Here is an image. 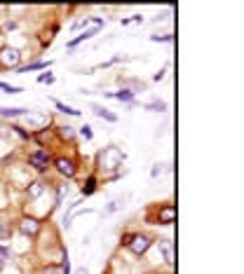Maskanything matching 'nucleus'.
<instances>
[{
	"label": "nucleus",
	"instance_id": "5701e85b",
	"mask_svg": "<svg viewBox=\"0 0 244 274\" xmlns=\"http://www.w3.org/2000/svg\"><path fill=\"white\" fill-rule=\"evenodd\" d=\"M80 134L87 138V141H92V127H89V124H85V127L80 129Z\"/></svg>",
	"mask_w": 244,
	"mask_h": 274
},
{
	"label": "nucleus",
	"instance_id": "b1692460",
	"mask_svg": "<svg viewBox=\"0 0 244 274\" xmlns=\"http://www.w3.org/2000/svg\"><path fill=\"white\" fill-rule=\"evenodd\" d=\"M61 136H64V138H73V127H61Z\"/></svg>",
	"mask_w": 244,
	"mask_h": 274
},
{
	"label": "nucleus",
	"instance_id": "423d86ee",
	"mask_svg": "<svg viewBox=\"0 0 244 274\" xmlns=\"http://www.w3.org/2000/svg\"><path fill=\"white\" fill-rule=\"evenodd\" d=\"M28 162L35 167V169H47V164H50V155L45 153V150H38V153H33V155L28 157Z\"/></svg>",
	"mask_w": 244,
	"mask_h": 274
},
{
	"label": "nucleus",
	"instance_id": "c85d7f7f",
	"mask_svg": "<svg viewBox=\"0 0 244 274\" xmlns=\"http://www.w3.org/2000/svg\"><path fill=\"white\" fill-rule=\"evenodd\" d=\"M2 270H5V260L0 258V272H2Z\"/></svg>",
	"mask_w": 244,
	"mask_h": 274
},
{
	"label": "nucleus",
	"instance_id": "6ab92c4d",
	"mask_svg": "<svg viewBox=\"0 0 244 274\" xmlns=\"http://www.w3.org/2000/svg\"><path fill=\"white\" fill-rule=\"evenodd\" d=\"M94 178H87V185H85V188H82V195H92V192H94Z\"/></svg>",
	"mask_w": 244,
	"mask_h": 274
},
{
	"label": "nucleus",
	"instance_id": "39448f33",
	"mask_svg": "<svg viewBox=\"0 0 244 274\" xmlns=\"http://www.w3.org/2000/svg\"><path fill=\"white\" fill-rule=\"evenodd\" d=\"M54 167H56V171H59L61 176H66V178L75 176V164H73V159H68V157H56Z\"/></svg>",
	"mask_w": 244,
	"mask_h": 274
},
{
	"label": "nucleus",
	"instance_id": "2eb2a0df",
	"mask_svg": "<svg viewBox=\"0 0 244 274\" xmlns=\"http://www.w3.org/2000/svg\"><path fill=\"white\" fill-rule=\"evenodd\" d=\"M12 235V230H10V225L7 223H0V241H5V239H10Z\"/></svg>",
	"mask_w": 244,
	"mask_h": 274
},
{
	"label": "nucleus",
	"instance_id": "7ed1b4c3",
	"mask_svg": "<svg viewBox=\"0 0 244 274\" xmlns=\"http://www.w3.org/2000/svg\"><path fill=\"white\" fill-rule=\"evenodd\" d=\"M19 61H21V52L17 50V47H2L0 50V66L2 68H17L19 66Z\"/></svg>",
	"mask_w": 244,
	"mask_h": 274
},
{
	"label": "nucleus",
	"instance_id": "0eeeda50",
	"mask_svg": "<svg viewBox=\"0 0 244 274\" xmlns=\"http://www.w3.org/2000/svg\"><path fill=\"white\" fill-rule=\"evenodd\" d=\"M157 218H160L162 225H172V223L176 221V206H172V204H169V206L160 209V216H157Z\"/></svg>",
	"mask_w": 244,
	"mask_h": 274
},
{
	"label": "nucleus",
	"instance_id": "4be33fe9",
	"mask_svg": "<svg viewBox=\"0 0 244 274\" xmlns=\"http://www.w3.org/2000/svg\"><path fill=\"white\" fill-rule=\"evenodd\" d=\"M0 89H5L7 94H19V87H12V85H5V82H0Z\"/></svg>",
	"mask_w": 244,
	"mask_h": 274
},
{
	"label": "nucleus",
	"instance_id": "cd10ccee",
	"mask_svg": "<svg viewBox=\"0 0 244 274\" xmlns=\"http://www.w3.org/2000/svg\"><path fill=\"white\" fill-rule=\"evenodd\" d=\"M0 258L5 260V258H10V248L7 246H0Z\"/></svg>",
	"mask_w": 244,
	"mask_h": 274
},
{
	"label": "nucleus",
	"instance_id": "bb28decb",
	"mask_svg": "<svg viewBox=\"0 0 244 274\" xmlns=\"http://www.w3.org/2000/svg\"><path fill=\"white\" fill-rule=\"evenodd\" d=\"M38 82H47V85H52V82H54V75H40Z\"/></svg>",
	"mask_w": 244,
	"mask_h": 274
},
{
	"label": "nucleus",
	"instance_id": "f257e3e1",
	"mask_svg": "<svg viewBox=\"0 0 244 274\" xmlns=\"http://www.w3.org/2000/svg\"><path fill=\"white\" fill-rule=\"evenodd\" d=\"M150 244H153V239H150L148 235H127L124 237V246L129 248L132 253H136V256H143L146 251L150 248Z\"/></svg>",
	"mask_w": 244,
	"mask_h": 274
},
{
	"label": "nucleus",
	"instance_id": "aec40b11",
	"mask_svg": "<svg viewBox=\"0 0 244 274\" xmlns=\"http://www.w3.org/2000/svg\"><path fill=\"white\" fill-rule=\"evenodd\" d=\"M64 195H68V185L64 183V185H59V195H56V204H61L64 202Z\"/></svg>",
	"mask_w": 244,
	"mask_h": 274
},
{
	"label": "nucleus",
	"instance_id": "9d476101",
	"mask_svg": "<svg viewBox=\"0 0 244 274\" xmlns=\"http://www.w3.org/2000/svg\"><path fill=\"white\" fill-rule=\"evenodd\" d=\"M42 192H45V185H42L40 181H33L28 185V197H31V199H38Z\"/></svg>",
	"mask_w": 244,
	"mask_h": 274
},
{
	"label": "nucleus",
	"instance_id": "a878e982",
	"mask_svg": "<svg viewBox=\"0 0 244 274\" xmlns=\"http://www.w3.org/2000/svg\"><path fill=\"white\" fill-rule=\"evenodd\" d=\"M160 173H162V167H160V164H155V167H153V171H150V176H153V178H157Z\"/></svg>",
	"mask_w": 244,
	"mask_h": 274
},
{
	"label": "nucleus",
	"instance_id": "4468645a",
	"mask_svg": "<svg viewBox=\"0 0 244 274\" xmlns=\"http://www.w3.org/2000/svg\"><path fill=\"white\" fill-rule=\"evenodd\" d=\"M54 103H56V108H59L61 113H66V115H73V118H75V115H80V110H75V108H70V105L61 103V101H54Z\"/></svg>",
	"mask_w": 244,
	"mask_h": 274
},
{
	"label": "nucleus",
	"instance_id": "412c9836",
	"mask_svg": "<svg viewBox=\"0 0 244 274\" xmlns=\"http://www.w3.org/2000/svg\"><path fill=\"white\" fill-rule=\"evenodd\" d=\"M120 204H122V199H115V202H110V206L104 211V213L108 216V213H113V211H118V209H120Z\"/></svg>",
	"mask_w": 244,
	"mask_h": 274
},
{
	"label": "nucleus",
	"instance_id": "1a4fd4ad",
	"mask_svg": "<svg viewBox=\"0 0 244 274\" xmlns=\"http://www.w3.org/2000/svg\"><path fill=\"white\" fill-rule=\"evenodd\" d=\"M160 251H162V258L167 265H172V260H174V256H172V241L169 239H164V241H160Z\"/></svg>",
	"mask_w": 244,
	"mask_h": 274
},
{
	"label": "nucleus",
	"instance_id": "9b49d317",
	"mask_svg": "<svg viewBox=\"0 0 244 274\" xmlns=\"http://www.w3.org/2000/svg\"><path fill=\"white\" fill-rule=\"evenodd\" d=\"M110 96L118 99V101H124V103H132V101H134V91H127V89L115 91V94H110Z\"/></svg>",
	"mask_w": 244,
	"mask_h": 274
},
{
	"label": "nucleus",
	"instance_id": "ddd939ff",
	"mask_svg": "<svg viewBox=\"0 0 244 274\" xmlns=\"http://www.w3.org/2000/svg\"><path fill=\"white\" fill-rule=\"evenodd\" d=\"M92 35H96V28H92V31H85L82 35H78V38H75V40H70V42H68V47H75L78 42H82V40H89V38H92Z\"/></svg>",
	"mask_w": 244,
	"mask_h": 274
},
{
	"label": "nucleus",
	"instance_id": "f3484780",
	"mask_svg": "<svg viewBox=\"0 0 244 274\" xmlns=\"http://www.w3.org/2000/svg\"><path fill=\"white\" fill-rule=\"evenodd\" d=\"M50 66V61L47 64H31V66H26V68H19V73H28V70H38V68H47Z\"/></svg>",
	"mask_w": 244,
	"mask_h": 274
},
{
	"label": "nucleus",
	"instance_id": "20e7f679",
	"mask_svg": "<svg viewBox=\"0 0 244 274\" xmlns=\"http://www.w3.org/2000/svg\"><path fill=\"white\" fill-rule=\"evenodd\" d=\"M19 232L26 237H35L40 232V221H38V218H31V216L21 218V221H19Z\"/></svg>",
	"mask_w": 244,
	"mask_h": 274
},
{
	"label": "nucleus",
	"instance_id": "f03ea898",
	"mask_svg": "<svg viewBox=\"0 0 244 274\" xmlns=\"http://www.w3.org/2000/svg\"><path fill=\"white\" fill-rule=\"evenodd\" d=\"M122 164V153L118 148H106L101 155H99V167L104 171H110V169H118Z\"/></svg>",
	"mask_w": 244,
	"mask_h": 274
},
{
	"label": "nucleus",
	"instance_id": "6e6552de",
	"mask_svg": "<svg viewBox=\"0 0 244 274\" xmlns=\"http://www.w3.org/2000/svg\"><path fill=\"white\" fill-rule=\"evenodd\" d=\"M92 110H94V115H96V118L106 120V122H118V115H113V113H108V110H106L104 105L94 103V105H92Z\"/></svg>",
	"mask_w": 244,
	"mask_h": 274
},
{
	"label": "nucleus",
	"instance_id": "393cba45",
	"mask_svg": "<svg viewBox=\"0 0 244 274\" xmlns=\"http://www.w3.org/2000/svg\"><path fill=\"white\" fill-rule=\"evenodd\" d=\"M150 40H153V42H169L172 35H150Z\"/></svg>",
	"mask_w": 244,
	"mask_h": 274
},
{
	"label": "nucleus",
	"instance_id": "a211bd4d",
	"mask_svg": "<svg viewBox=\"0 0 244 274\" xmlns=\"http://www.w3.org/2000/svg\"><path fill=\"white\" fill-rule=\"evenodd\" d=\"M40 274H61V267H56V265H47V267H42Z\"/></svg>",
	"mask_w": 244,
	"mask_h": 274
},
{
	"label": "nucleus",
	"instance_id": "c756f323",
	"mask_svg": "<svg viewBox=\"0 0 244 274\" xmlns=\"http://www.w3.org/2000/svg\"><path fill=\"white\" fill-rule=\"evenodd\" d=\"M146 274H155V272H146Z\"/></svg>",
	"mask_w": 244,
	"mask_h": 274
},
{
	"label": "nucleus",
	"instance_id": "dca6fc26",
	"mask_svg": "<svg viewBox=\"0 0 244 274\" xmlns=\"http://www.w3.org/2000/svg\"><path fill=\"white\" fill-rule=\"evenodd\" d=\"M146 108H148V110H155V113H162V110L167 108V105H164L162 101H153V103H148Z\"/></svg>",
	"mask_w": 244,
	"mask_h": 274
},
{
	"label": "nucleus",
	"instance_id": "f8f14e48",
	"mask_svg": "<svg viewBox=\"0 0 244 274\" xmlns=\"http://www.w3.org/2000/svg\"><path fill=\"white\" fill-rule=\"evenodd\" d=\"M0 115L2 118H19V115H26L24 108H0Z\"/></svg>",
	"mask_w": 244,
	"mask_h": 274
}]
</instances>
